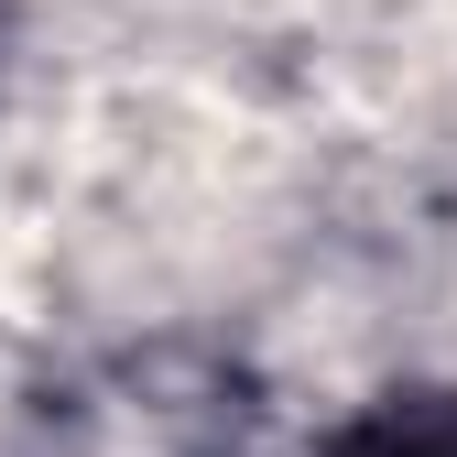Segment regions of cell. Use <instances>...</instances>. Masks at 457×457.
<instances>
[{"mask_svg":"<svg viewBox=\"0 0 457 457\" xmlns=\"http://www.w3.org/2000/svg\"><path fill=\"white\" fill-rule=\"evenodd\" d=\"M316 457H457V381L392 392V403H360Z\"/></svg>","mask_w":457,"mask_h":457,"instance_id":"1","label":"cell"}]
</instances>
